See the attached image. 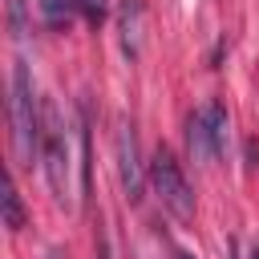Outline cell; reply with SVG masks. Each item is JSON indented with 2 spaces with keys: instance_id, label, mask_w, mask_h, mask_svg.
<instances>
[{
  "instance_id": "ba28073f",
  "label": "cell",
  "mask_w": 259,
  "mask_h": 259,
  "mask_svg": "<svg viewBox=\"0 0 259 259\" xmlns=\"http://www.w3.org/2000/svg\"><path fill=\"white\" fill-rule=\"evenodd\" d=\"M81 12H85V20L89 24H101L105 20V12H109V0H73Z\"/></svg>"
},
{
  "instance_id": "30bf717a",
  "label": "cell",
  "mask_w": 259,
  "mask_h": 259,
  "mask_svg": "<svg viewBox=\"0 0 259 259\" xmlns=\"http://www.w3.org/2000/svg\"><path fill=\"white\" fill-rule=\"evenodd\" d=\"M93 259H113L109 255V239H105V231H97V255Z\"/></svg>"
},
{
  "instance_id": "8992f818",
  "label": "cell",
  "mask_w": 259,
  "mask_h": 259,
  "mask_svg": "<svg viewBox=\"0 0 259 259\" xmlns=\"http://www.w3.org/2000/svg\"><path fill=\"white\" fill-rule=\"evenodd\" d=\"M117 32H121V49L134 61L142 53V0H121L117 4Z\"/></svg>"
},
{
  "instance_id": "5b68a950",
  "label": "cell",
  "mask_w": 259,
  "mask_h": 259,
  "mask_svg": "<svg viewBox=\"0 0 259 259\" xmlns=\"http://www.w3.org/2000/svg\"><path fill=\"white\" fill-rule=\"evenodd\" d=\"M117 178H121V190L130 202L142 198V186H146V170H142V154H138V134H134V121H117Z\"/></svg>"
},
{
  "instance_id": "52a82bcc",
  "label": "cell",
  "mask_w": 259,
  "mask_h": 259,
  "mask_svg": "<svg viewBox=\"0 0 259 259\" xmlns=\"http://www.w3.org/2000/svg\"><path fill=\"white\" fill-rule=\"evenodd\" d=\"M24 223H28V219H24L20 194H16V186L8 182V186H4V227H8V231H24Z\"/></svg>"
},
{
  "instance_id": "6da1fadb",
  "label": "cell",
  "mask_w": 259,
  "mask_h": 259,
  "mask_svg": "<svg viewBox=\"0 0 259 259\" xmlns=\"http://www.w3.org/2000/svg\"><path fill=\"white\" fill-rule=\"evenodd\" d=\"M8 121H12V158H16V166H32V158L40 154V101L32 93V73H28L24 61L12 65Z\"/></svg>"
},
{
  "instance_id": "7a4b0ae2",
  "label": "cell",
  "mask_w": 259,
  "mask_h": 259,
  "mask_svg": "<svg viewBox=\"0 0 259 259\" xmlns=\"http://www.w3.org/2000/svg\"><path fill=\"white\" fill-rule=\"evenodd\" d=\"M40 162H45V178L53 186V198L61 206H69L73 198V186H69V134H65V121L53 105V97H40Z\"/></svg>"
},
{
  "instance_id": "9c48e42d",
  "label": "cell",
  "mask_w": 259,
  "mask_h": 259,
  "mask_svg": "<svg viewBox=\"0 0 259 259\" xmlns=\"http://www.w3.org/2000/svg\"><path fill=\"white\" fill-rule=\"evenodd\" d=\"M40 8H45V16H49V20H61V16H69V8H61V0H40Z\"/></svg>"
},
{
  "instance_id": "277c9868",
  "label": "cell",
  "mask_w": 259,
  "mask_h": 259,
  "mask_svg": "<svg viewBox=\"0 0 259 259\" xmlns=\"http://www.w3.org/2000/svg\"><path fill=\"white\" fill-rule=\"evenodd\" d=\"M186 146L194 154V162H214L227 146V109L219 101H206L202 109L190 113L186 121Z\"/></svg>"
},
{
  "instance_id": "8fae6325",
  "label": "cell",
  "mask_w": 259,
  "mask_h": 259,
  "mask_svg": "<svg viewBox=\"0 0 259 259\" xmlns=\"http://www.w3.org/2000/svg\"><path fill=\"white\" fill-rule=\"evenodd\" d=\"M174 259H194V255H186V251H174Z\"/></svg>"
},
{
  "instance_id": "3957f363",
  "label": "cell",
  "mask_w": 259,
  "mask_h": 259,
  "mask_svg": "<svg viewBox=\"0 0 259 259\" xmlns=\"http://www.w3.org/2000/svg\"><path fill=\"white\" fill-rule=\"evenodd\" d=\"M150 186H154L158 202H162L174 219H182V223L194 219V190H190L182 166L174 162V154H170L166 146H158L154 158H150Z\"/></svg>"
}]
</instances>
